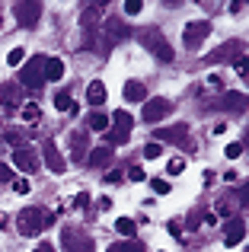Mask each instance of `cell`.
Listing matches in <instances>:
<instances>
[{
  "label": "cell",
  "mask_w": 249,
  "mask_h": 252,
  "mask_svg": "<svg viewBox=\"0 0 249 252\" xmlns=\"http://www.w3.org/2000/svg\"><path fill=\"white\" fill-rule=\"evenodd\" d=\"M51 223H55V214H45L42 208H26L23 214L16 217V227H19L23 236H35V233H42L45 227H51Z\"/></svg>",
  "instance_id": "1"
},
{
  "label": "cell",
  "mask_w": 249,
  "mask_h": 252,
  "mask_svg": "<svg viewBox=\"0 0 249 252\" xmlns=\"http://www.w3.org/2000/svg\"><path fill=\"white\" fill-rule=\"evenodd\" d=\"M19 80H23V86H29V90H42L45 86V58H32V61L23 64V74H19Z\"/></svg>",
  "instance_id": "2"
},
{
  "label": "cell",
  "mask_w": 249,
  "mask_h": 252,
  "mask_svg": "<svg viewBox=\"0 0 249 252\" xmlns=\"http://www.w3.org/2000/svg\"><path fill=\"white\" fill-rule=\"evenodd\" d=\"M61 246H64V252H93V240H90L83 230L67 227L61 233Z\"/></svg>",
  "instance_id": "3"
},
{
  "label": "cell",
  "mask_w": 249,
  "mask_h": 252,
  "mask_svg": "<svg viewBox=\"0 0 249 252\" xmlns=\"http://www.w3.org/2000/svg\"><path fill=\"white\" fill-rule=\"evenodd\" d=\"M211 35V23L208 19H195V23L186 26V32H182V42H186V48H201V42Z\"/></svg>",
  "instance_id": "4"
},
{
  "label": "cell",
  "mask_w": 249,
  "mask_h": 252,
  "mask_svg": "<svg viewBox=\"0 0 249 252\" xmlns=\"http://www.w3.org/2000/svg\"><path fill=\"white\" fill-rule=\"evenodd\" d=\"M112 122H115V131H109V147H119V144L128 141L134 118H131L128 112H115V115H112Z\"/></svg>",
  "instance_id": "5"
},
{
  "label": "cell",
  "mask_w": 249,
  "mask_h": 252,
  "mask_svg": "<svg viewBox=\"0 0 249 252\" xmlns=\"http://www.w3.org/2000/svg\"><path fill=\"white\" fill-rule=\"evenodd\" d=\"M169 112H173V102H169V99H147L144 109H141V118L147 125H154V122H160V118H166Z\"/></svg>",
  "instance_id": "6"
},
{
  "label": "cell",
  "mask_w": 249,
  "mask_h": 252,
  "mask_svg": "<svg viewBox=\"0 0 249 252\" xmlns=\"http://www.w3.org/2000/svg\"><path fill=\"white\" fill-rule=\"evenodd\" d=\"M131 35V29L119 19H106V32H102V45H115V42H124Z\"/></svg>",
  "instance_id": "7"
},
{
  "label": "cell",
  "mask_w": 249,
  "mask_h": 252,
  "mask_svg": "<svg viewBox=\"0 0 249 252\" xmlns=\"http://www.w3.org/2000/svg\"><path fill=\"white\" fill-rule=\"evenodd\" d=\"M188 137V125H173V128H160L154 134V144H182Z\"/></svg>",
  "instance_id": "8"
},
{
  "label": "cell",
  "mask_w": 249,
  "mask_h": 252,
  "mask_svg": "<svg viewBox=\"0 0 249 252\" xmlns=\"http://www.w3.org/2000/svg\"><path fill=\"white\" fill-rule=\"evenodd\" d=\"M42 154H45V163H48V169H51V172H64V169H67V160L61 157V150H58V144H55V141H45Z\"/></svg>",
  "instance_id": "9"
},
{
  "label": "cell",
  "mask_w": 249,
  "mask_h": 252,
  "mask_svg": "<svg viewBox=\"0 0 249 252\" xmlns=\"http://www.w3.org/2000/svg\"><path fill=\"white\" fill-rule=\"evenodd\" d=\"M13 163H16L23 172H38V166H42V163H38V157L32 154L29 147H16V150H13Z\"/></svg>",
  "instance_id": "10"
},
{
  "label": "cell",
  "mask_w": 249,
  "mask_h": 252,
  "mask_svg": "<svg viewBox=\"0 0 249 252\" xmlns=\"http://www.w3.org/2000/svg\"><path fill=\"white\" fill-rule=\"evenodd\" d=\"M13 13H16V19L23 26H35L38 16H42V3H16V6H13Z\"/></svg>",
  "instance_id": "11"
},
{
  "label": "cell",
  "mask_w": 249,
  "mask_h": 252,
  "mask_svg": "<svg viewBox=\"0 0 249 252\" xmlns=\"http://www.w3.org/2000/svg\"><path fill=\"white\" fill-rule=\"evenodd\" d=\"M246 240V223L243 220H233V223H227V233H224V246H240V243Z\"/></svg>",
  "instance_id": "12"
},
{
  "label": "cell",
  "mask_w": 249,
  "mask_h": 252,
  "mask_svg": "<svg viewBox=\"0 0 249 252\" xmlns=\"http://www.w3.org/2000/svg\"><path fill=\"white\" fill-rule=\"evenodd\" d=\"M70 150H74V160H77V163L87 160V150H90L87 131H74V134H70Z\"/></svg>",
  "instance_id": "13"
},
{
  "label": "cell",
  "mask_w": 249,
  "mask_h": 252,
  "mask_svg": "<svg viewBox=\"0 0 249 252\" xmlns=\"http://www.w3.org/2000/svg\"><path fill=\"white\" fill-rule=\"evenodd\" d=\"M124 99H128V102H147V90H144V83L128 80V83H124Z\"/></svg>",
  "instance_id": "14"
},
{
  "label": "cell",
  "mask_w": 249,
  "mask_h": 252,
  "mask_svg": "<svg viewBox=\"0 0 249 252\" xmlns=\"http://www.w3.org/2000/svg\"><path fill=\"white\" fill-rule=\"evenodd\" d=\"M64 77V61L61 58H45V80H61Z\"/></svg>",
  "instance_id": "15"
},
{
  "label": "cell",
  "mask_w": 249,
  "mask_h": 252,
  "mask_svg": "<svg viewBox=\"0 0 249 252\" xmlns=\"http://www.w3.org/2000/svg\"><path fill=\"white\" fill-rule=\"evenodd\" d=\"M87 102L90 105H102V102H106V86H102L99 80H93L87 86Z\"/></svg>",
  "instance_id": "16"
},
{
  "label": "cell",
  "mask_w": 249,
  "mask_h": 252,
  "mask_svg": "<svg viewBox=\"0 0 249 252\" xmlns=\"http://www.w3.org/2000/svg\"><path fill=\"white\" fill-rule=\"evenodd\" d=\"M0 102H3V105H16L19 102V86L0 83Z\"/></svg>",
  "instance_id": "17"
},
{
  "label": "cell",
  "mask_w": 249,
  "mask_h": 252,
  "mask_svg": "<svg viewBox=\"0 0 249 252\" xmlns=\"http://www.w3.org/2000/svg\"><path fill=\"white\" fill-rule=\"evenodd\" d=\"M233 55H243V45L240 42H230V45H224V48L218 51V55H211V61H227V58H233Z\"/></svg>",
  "instance_id": "18"
},
{
  "label": "cell",
  "mask_w": 249,
  "mask_h": 252,
  "mask_svg": "<svg viewBox=\"0 0 249 252\" xmlns=\"http://www.w3.org/2000/svg\"><path fill=\"white\" fill-rule=\"evenodd\" d=\"M109 160H112V147H96L90 154V166H106Z\"/></svg>",
  "instance_id": "19"
},
{
  "label": "cell",
  "mask_w": 249,
  "mask_h": 252,
  "mask_svg": "<svg viewBox=\"0 0 249 252\" xmlns=\"http://www.w3.org/2000/svg\"><path fill=\"white\" fill-rule=\"evenodd\" d=\"M220 105H224V109H240V112H243L246 109V96H243V93H227Z\"/></svg>",
  "instance_id": "20"
},
{
  "label": "cell",
  "mask_w": 249,
  "mask_h": 252,
  "mask_svg": "<svg viewBox=\"0 0 249 252\" xmlns=\"http://www.w3.org/2000/svg\"><path fill=\"white\" fill-rule=\"evenodd\" d=\"M90 131H109V115H102V112H93V115L87 118Z\"/></svg>",
  "instance_id": "21"
},
{
  "label": "cell",
  "mask_w": 249,
  "mask_h": 252,
  "mask_svg": "<svg viewBox=\"0 0 249 252\" xmlns=\"http://www.w3.org/2000/svg\"><path fill=\"white\" fill-rule=\"evenodd\" d=\"M106 252H144V246L137 240H124V243H112Z\"/></svg>",
  "instance_id": "22"
},
{
  "label": "cell",
  "mask_w": 249,
  "mask_h": 252,
  "mask_svg": "<svg viewBox=\"0 0 249 252\" xmlns=\"http://www.w3.org/2000/svg\"><path fill=\"white\" fill-rule=\"evenodd\" d=\"M70 105H74V99H70L67 90L55 93V109H58V112H70Z\"/></svg>",
  "instance_id": "23"
},
{
  "label": "cell",
  "mask_w": 249,
  "mask_h": 252,
  "mask_svg": "<svg viewBox=\"0 0 249 252\" xmlns=\"http://www.w3.org/2000/svg\"><path fill=\"white\" fill-rule=\"evenodd\" d=\"M115 230H119L122 236H131V233L137 230V223L131 220V217H119V220H115Z\"/></svg>",
  "instance_id": "24"
},
{
  "label": "cell",
  "mask_w": 249,
  "mask_h": 252,
  "mask_svg": "<svg viewBox=\"0 0 249 252\" xmlns=\"http://www.w3.org/2000/svg\"><path fill=\"white\" fill-rule=\"evenodd\" d=\"M6 64H10V67H23L26 64V48H13L10 55H6Z\"/></svg>",
  "instance_id": "25"
},
{
  "label": "cell",
  "mask_w": 249,
  "mask_h": 252,
  "mask_svg": "<svg viewBox=\"0 0 249 252\" xmlns=\"http://www.w3.org/2000/svg\"><path fill=\"white\" fill-rule=\"evenodd\" d=\"M23 118L26 122H38V118H42V109H38L35 102H26L23 105Z\"/></svg>",
  "instance_id": "26"
},
{
  "label": "cell",
  "mask_w": 249,
  "mask_h": 252,
  "mask_svg": "<svg viewBox=\"0 0 249 252\" xmlns=\"http://www.w3.org/2000/svg\"><path fill=\"white\" fill-rule=\"evenodd\" d=\"M150 189H154L156 195H169V182L166 179H150Z\"/></svg>",
  "instance_id": "27"
},
{
  "label": "cell",
  "mask_w": 249,
  "mask_h": 252,
  "mask_svg": "<svg viewBox=\"0 0 249 252\" xmlns=\"http://www.w3.org/2000/svg\"><path fill=\"white\" fill-rule=\"evenodd\" d=\"M224 154H227V160H237V157H243V144H227Z\"/></svg>",
  "instance_id": "28"
},
{
  "label": "cell",
  "mask_w": 249,
  "mask_h": 252,
  "mask_svg": "<svg viewBox=\"0 0 249 252\" xmlns=\"http://www.w3.org/2000/svg\"><path fill=\"white\" fill-rule=\"evenodd\" d=\"M160 154H163V150H160V144H154V141H150L147 147H144V157H147V160H156Z\"/></svg>",
  "instance_id": "29"
},
{
  "label": "cell",
  "mask_w": 249,
  "mask_h": 252,
  "mask_svg": "<svg viewBox=\"0 0 249 252\" xmlns=\"http://www.w3.org/2000/svg\"><path fill=\"white\" fill-rule=\"evenodd\" d=\"M141 10H144V3H141V0H128V3H124V13H128V16H137Z\"/></svg>",
  "instance_id": "30"
},
{
  "label": "cell",
  "mask_w": 249,
  "mask_h": 252,
  "mask_svg": "<svg viewBox=\"0 0 249 252\" xmlns=\"http://www.w3.org/2000/svg\"><path fill=\"white\" fill-rule=\"evenodd\" d=\"M182 169H186V163H182L179 157H176V160H169V166H166V172H169V176H179Z\"/></svg>",
  "instance_id": "31"
},
{
  "label": "cell",
  "mask_w": 249,
  "mask_h": 252,
  "mask_svg": "<svg viewBox=\"0 0 249 252\" xmlns=\"http://www.w3.org/2000/svg\"><path fill=\"white\" fill-rule=\"evenodd\" d=\"M128 179H131V182H144V179H147V172H144L141 166H131L128 169Z\"/></svg>",
  "instance_id": "32"
},
{
  "label": "cell",
  "mask_w": 249,
  "mask_h": 252,
  "mask_svg": "<svg viewBox=\"0 0 249 252\" xmlns=\"http://www.w3.org/2000/svg\"><path fill=\"white\" fill-rule=\"evenodd\" d=\"M102 182H109V185H119V182H122V172H119V169H109L106 176H102Z\"/></svg>",
  "instance_id": "33"
},
{
  "label": "cell",
  "mask_w": 249,
  "mask_h": 252,
  "mask_svg": "<svg viewBox=\"0 0 249 252\" xmlns=\"http://www.w3.org/2000/svg\"><path fill=\"white\" fill-rule=\"evenodd\" d=\"M233 70H237L240 77H246V55H240V58H233Z\"/></svg>",
  "instance_id": "34"
},
{
  "label": "cell",
  "mask_w": 249,
  "mask_h": 252,
  "mask_svg": "<svg viewBox=\"0 0 249 252\" xmlns=\"http://www.w3.org/2000/svg\"><path fill=\"white\" fill-rule=\"evenodd\" d=\"M13 191H16V195H26V191H29V179H16V182H13Z\"/></svg>",
  "instance_id": "35"
},
{
  "label": "cell",
  "mask_w": 249,
  "mask_h": 252,
  "mask_svg": "<svg viewBox=\"0 0 249 252\" xmlns=\"http://www.w3.org/2000/svg\"><path fill=\"white\" fill-rule=\"evenodd\" d=\"M6 144L19 147V144H23V134H19V131H6Z\"/></svg>",
  "instance_id": "36"
},
{
  "label": "cell",
  "mask_w": 249,
  "mask_h": 252,
  "mask_svg": "<svg viewBox=\"0 0 249 252\" xmlns=\"http://www.w3.org/2000/svg\"><path fill=\"white\" fill-rule=\"evenodd\" d=\"M10 176H13L10 166H3V163H0V182H10Z\"/></svg>",
  "instance_id": "37"
},
{
  "label": "cell",
  "mask_w": 249,
  "mask_h": 252,
  "mask_svg": "<svg viewBox=\"0 0 249 252\" xmlns=\"http://www.w3.org/2000/svg\"><path fill=\"white\" fill-rule=\"evenodd\" d=\"M87 201H90V195H87V191H80V195L74 198V204H77V208H83V204H87Z\"/></svg>",
  "instance_id": "38"
},
{
  "label": "cell",
  "mask_w": 249,
  "mask_h": 252,
  "mask_svg": "<svg viewBox=\"0 0 249 252\" xmlns=\"http://www.w3.org/2000/svg\"><path fill=\"white\" fill-rule=\"evenodd\" d=\"M112 208V198H99V211H109Z\"/></svg>",
  "instance_id": "39"
},
{
  "label": "cell",
  "mask_w": 249,
  "mask_h": 252,
  "mask_svg": "<svg viewBox=\"0 0 249 252\" xmlns=\"http://www.w3.org/2000/svg\"><path fill=\"white\" fill-rule=\"evenodd\" d=\"M208 86H214V90H220V77H214V74H211V77H208Z\"/></svg>",
  "instance_id": "40"
},
{
  "label": "cell",
  "mask_w": 249,
  "mask_h": 252,
  "mask_svg": "<svg viewBox=\"0 0 249 252\" xmlns=\"http://www.w3.org/2000/svg\"><path fill=\"white\" fill-rule=\"evenodd\" d=\"M35 252H55V246H51V243H42V246H38Z\"/></svg>",
  "instance_id": "41"
},
{
  "label": "cell",
  "mask_w": 249,
  "mask_h": 252,
  "mask_svg": "<svg viewBox=\"0 0 249 252\" xmlns=\"http://www.w3.org/2000/svg\"><path fill=\"white\" fill-rule=\"evenodd\" d=\"M6 227V214H3V211H0V230H3Z\"/></svg>",
  "instance_id": "42"
},
{
  "label": "cell",
  "mask_w": 249,
  "mask_h": 252,
  "mask_svg": "<svg viewBox=\"0 0 249 252\" xmlns=\"http://www.w3.org/2000/svg\"><path fill=\"white\" fill-rule=\"evenodd\" d=\"M0 26H3V16H0Z\"/></svg>",
  "instance_id": "43"
}]
</instances>
